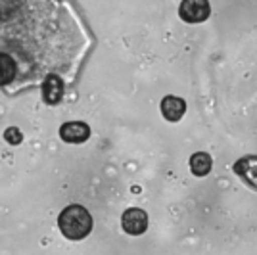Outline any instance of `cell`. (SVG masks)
Wrapping results in <instances>:
<instances>
[{"label": "cell", "instance_id": "obj_1", "mask_svg": "<svg viewBox=\"0 0 257 255\" xmlns=\"http://www.w3.org/2000/svg\"><path fill=\"white\" fill-rule=\"evenodd\" d=\"M58 226L67 240H83L92 230V217L83 205H67L58 217Z\"/></svg>", "mask_w": 257, "mask_h": 255}, {"label": "cell", "instance_id": "obj_2", "mask_svg": "<svg viewBox=\"0 0 257 255\" xmlns=\"http://www.w3.org/2000/svg\"><path fill=\"white\" fill-rule=\"evenodd\" d=\"M179 16L186 23H204L211 16V6L207 0H182Z\"/></svg>", "mask_w": 257, "mask_h": 255}, {"label": "cell", "instance_id": "obj_3", "mask_svg": "<svg viewBox=\"0 0 257 255\" xmlns=\"http://www.w3.org/2000/svg\"><path fill=\"white\" fill-rule=\"evenodd\" d=\"M121 224H123V230L131 236H140L148 230V215L144 209L139 207H131L127 211L121 215Z\"/></svg>", "mask_w": 257, "mask_h": 255}, {"label": "cell", "instance_id": "obj_4", "mask_svg": "<svg viewBox=\"0 0 257 255\" xmlns=\"http://www.w3.org/2000/svg\"><path fill=\"white\" fill-rule=\"evenodd\" d=\"M236 175L242 179L247 188L257 192V154L255 156H244L234 163L232 167Z\"/></svg>", "mask_w": 257, "mask_h": 255}, {"label": "cell", "instance_id": "obj_5", "mask_svg": "<svg viewBox=\"0 0 257 255\" xmlns=\"http://www.w3.org/2000/svg\"><path fill=\"white\" fill-rule=\"evenodd\" d=\"M60 139L67 144H83L90 139V127L83 121H69L60 127Z\"/></svg>", "mask_w": 257, "mask_h": 255}, {"label": "cell", "instance_id": "obj_6", "mask_svg": "<svg viewBox=\"0 0 257 255\" xmlns=\"http://www.w3.org/2000/svg\"><path fill=\"white\" fill-rule=\"evenodd\" d=\"M65 92V85L62 77L56 73H48L43 83V100L48 106H56L62 102Z\"/></svg>", "mask_w": 257, "mask_h": 255}, {"label": "cell", "instance_id": "obj_7", "mask_svg": "<svg viewBox=\"0 0 257 255\" xmlns=\"http://www.w3.org/2000/svg\"><path fill=\"white\" fill-rule=\"evenodd\" d=\"M184 111H186V102L179 96H165L161 100V113L167 121H171V123L181 121Z\"/></svg>", "mask_w": 257, "mask_h": 255}, {"label": "cell", "instance_id": "obj_8", "mask_svg": "<svg viewBox=\"0 0 257 255\" xmlns=\"http://www.w3.org/2000/svg\"><path fill=\"white\" fill-rule=\"evenodd\" d=\"M213 167V160L209 154L205 152H196L190 156V171H192L196 177H205L209 175V171Z\"/></svg>", "mask_w": 257, "mask_h": 255}, {"label": "cell", "instance_id": "obj_9", "mask_svg": "<svg viewBox=\"0 0 257 255\" xmlns=\"http://www.w3.org/2000/svg\"><path fill=\"white\" fill-rule=\"evenodd\" d=\"M16 71H18V67H16L14 58L10 54L0 52V86L10 85L16 77Z\"/></svg>", "mask_w": 257, "mask_h": 255}, {"label": "cell", "instance_id": "obj_10", "mask_svg": "<svg viewBox=\"0 0 257 255\" xmlns=\"http://www.w3.org/2000/svg\"><path fill=\"white\" fill-rule=\"evenodd\" d=\"M4 139H6V142H10V144H14V146H18V144H22L23 135L18 127H10V129H6Z\"/></svg>", "mask_w": 257, "mask_h": 255}]
</instances>
